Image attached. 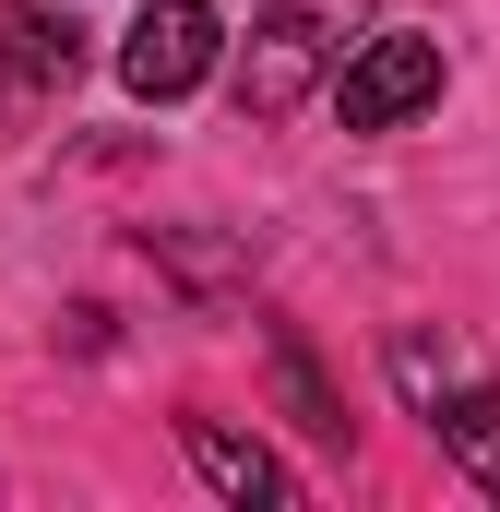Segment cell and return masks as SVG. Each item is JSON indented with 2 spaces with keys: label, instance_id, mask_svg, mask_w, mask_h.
Segmentation results:
<instances>
[{
  "label": "cell",
  "instance_id": "52a82bcc",
  "mask_svg": "<svg viewBox=\"0 0 500 512\" xmlns=\"http://www.w3.org/2000/svg\"><path fill=\"white\" fill-rule=\"evenodd\" d=\"M274 393H286V417H298L310 441H346V405H334V382H322V358H310L298 334H274Z\"/></svg>",
  "mask_w": 500,
  "mask_h": 512
},
{
  "label": "cell",
  "instance_id": "3957f363",
  "mask_svg": "<svg viewBox=\"0 0 500 512\" xmlns=\"http://www.w3.org/2000/svg\"><path fill=\"white\" fill-rule=\"evenodd\" d=\"M429 96H441V36H405V24L370 36V48L334 72V120L346 131H405Z\"/></svg>",
  "mask_w": 500,
  "mask_h": 512
},
{
  "label": "cell",
  "instance_id": "9c48e42d",
  "mask_svg": "<svg viewBox=\"0 0 500 512\" xmlns=\"http://www.w3.org/2000/svg\"><path fill=\"white\" fill-rule=\"evenodd\" d=\"M12 96H24V72H12V48H0V108H12Z\"/></svg>",
  "mask_w": 500,
  "mask_h": 512
},
{
  "label": "cell",
  "instance_id": "277c9868",
  "mask_svg": "<svg viewBox=\"0 0 500 512\" xmlns=\"http://www.w3.org/2000/svg\"><path fill=\"white\" fill-rule=\"evenodd\" d=\"M179 441H191V465H203V489H215V501H298V477H286V465H274L262 441H239V429L191 417Z\"/></svg>",
  "mask_w": 500,
  "mask_h": 512
},
{
  "label": "cell",
  "instance_id": "6da1fadb",
  "mask_svg": "<svg viewBox=\"0 0 500 512\" xmlns=\"http://www.w3.org/2000/svg\"><path fill=\"white\" fill-rule=\"evenodd\" d=\"M358 12H370V0H274V12L250 24V48H239V108L250 120H286V108L346 60Z\"/></svg>",
  "mask_w": 500,
  "mask_h": 512
},
{
  "label": "cell",
  "instance_id": "8992f818",
  "mask_svg": "<svg viewBox=\"0 0 500 512\" xmlns=\"http://www.w3.org/2000/svg\"><path fill=\"white\" fill-rule=\"evenodd\" d=\"M0 48H12V72H24V84H72V72H84V36H72L48 0L0 12Z\"/></svg>",
  "mask_w": 500,
  "mask_h": 512
},
{
  "label": "cell",
  "instance_id": "5b68a950",
  "mask_svg": "<svg viewBox=\"0 0 500 512\" xmlns=\"http://www.w3.org/2000/svg\"><path fill=\"white\" fill-rule=\"evenodd\" d=\"M429 429H441V453H453V465H465V477L500 501V382L441 393V405H429Z\"/></svg>",
  "mask_w": 500,
  "mask_h": 512
},
{
  "label": "cell",
  "instance_id": "ba28073f",
  "mask_svg": "<svg viewBox=\"0 0 500 512\" xmlns=\"http://www.w3.org/2000/svg\"><path fill=\"white\" fill-rule=\"evenodd\" d=\"M393 382H405V405L429 417L441 393H465V382H477V370H465V358H453L441 334H393Z\"/></svg>",
  "mask_w": 500,
  "mask_h": 512
},
{
  "label": "cell",
  "instance_id": "7a4b0ae2",
  "mask_svg": "<svg viewBox=\"0 0 500 512\" xmlns=\"http://www.w3.org/2000/svg\"><path fill=\"white\" fill-rule=\"evenodd\" d=\"M215 60H227V24H215V0H143V12L120 24V84L143 96V108L191 96Z\"/></svg>",
  "mask_w": 500,
  "mask_h": 512
}]
</instances>
